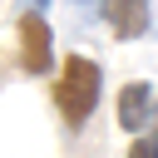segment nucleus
Here are the masks:
<instances>
[{
	"mask_svg": "<svg viewBox=\"0 0 158 158\" xmlns=\"http://www.w3.org/2000/svg\"><path fill=\"white\" fill-rule=\"evenodd\" d=\"M99 99H104V69H99V59L69 54V59L59 64V79H54V109H59L64 128L79 133V128L94 118Z\"/></svg>",
	"mask_w": 158,
	"mask_h": 158,
	"instance_id": "nucleus-1",
	"label": "nucleus"
},
{
	"mask_svg": "<svg viewBox=\"0 0 158 158\" xmlns=\"http://www.w3.org/2000/svg\"><path fill=\"white\" fill-rule=\"evenodd\" d=\"M49 64H54V30L40 10H25L20 15V69L30 79H40V74H49Z\"/></svg>",
	"mask_w": 158,
	"mask_h": 158,
	"instance_id": "nucleus-2",
	"label": "nucleus"
},
{
	"mask_svg": "<svg viewBox=\"0 0 158 158\" xmlns=\"http://www.w3.org/2000/svg\"><path fill=\"white\" fill-rule=\"evenodd\" d=\"M104 20L114 30V40H143L153 25V0H104Z\"/></svg>",
	"mask_w": 158,
	"mask_h": 158,
	"instance_id": "nucleus-3",
	"label": "nucleus"
},
{
	"mask_svg": "<svg viewBox=\"0 0 158 158\" xmlns=\"http://www.w3.org/2000/svg\"><path fill=\"white\" fill-rule=\"evenodd\" d=\"M153 104H158L153 84H148V79H128V84L118 89V128H123V133H143L148 118H153Z\"/></svg>",
	"mask_w": 158,
	"mask_h": 158,
	"instance_id": "nucleus-4",
	"label": "nucleus"
},
{
	"mask_svg": "<svg viewBox=\"0 0 158 158\" xmlns=\"http://www.w3.org/2000/svg\"><path fill=\"white\" fill-rule=\"evenodd\" d=\"M128 158H158V104H153V118H148V128H143V133H133V143H128Z\"/></svg>",
	"mask_w": 158,
	"mask_h": 158,
	"instance_id": "nucleus-5",
	"label": "nucleus"
},
{
	"mask_svg": "<svg viewBox=\"0 0 158 158\" xmlns=\"http://www.w3.org/2000/svg\"><path fill=\"white\" fill-rule=\"evenodd\" d=\"M69 5H79V10H94V5H104V0H69Z\"/></svg>",
	"mask_w": 158,
	"mask_h": 158,
	"instance_id": "nucleus-6",
	"label": "nucleus"
},
{
	"mask_svg": "<svg viewBox=\"0 0 158 158\" xmlns=\"http://www.w3.org/2000/svg\"><path fill=\"white\" fill-rule=\"evenodd\" d=\"M25 5H30V10H49V0H25Z\"/></svg>",
	"mask_w": 158,
	"mask_h": 158,
	"instance_id": "nucleus-7",
	"label": "nucleus"
}]
</instances>
